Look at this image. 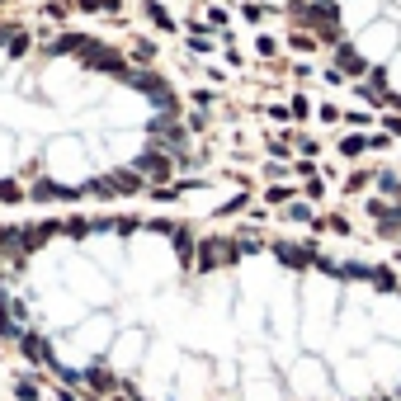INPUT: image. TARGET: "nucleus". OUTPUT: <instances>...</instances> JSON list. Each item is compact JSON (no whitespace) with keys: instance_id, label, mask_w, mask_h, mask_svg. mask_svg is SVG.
<instances>
[{"instance_id":"f257e3e1","label":"nucleus","mask_w":401,"mask_h":401,"mask_svg":"<svg viewBox=\"0 0 401 401\" xmlns=\"http://www.w3.org/2000/svg\"><path fill=\"white\" fill-rule=\"evenodd\" d=\"M0 345L66 401H401V264L156 208L0 227Z\"/></svg>"},{"instance_id":"f03ea898","label":"nucleus","mask_w":401,"mask_h":401,"mask_svg":"<svg viewBox=\"0 0 401 401\" xmlns=\"http://www.w3.org/2000/svg\"><path fill=\"white\" fill-rule=\"evenodd\" d=\"M208 156V113L161 47L90 24H0V208L152 203Z\"/></svg>"},{"instance_id":"7ed1b4c3","label":"nucleus","mask_w":401,"mask_h":401,"mask_svg":"<svg viewBox=\"0 0 401 401\" xmlns=\"http://www.w3.org/2000/svg\"><path fill=\"white\" fill-rule=\"evenodd\" d=\"M260 19L316 80L401 123V0H264Z\"/></svg>"},{"instance_id":"20e7f679","label":"nucleus","mask_w":401,"mask_h":401,"mask_svg":"<svg viewBox=\"0 0 401 401\" xmlns=\"http://www.w3.org/2000/svg\"><path fill=\"white\" fill-rule=\"evenodd\" d=\"M340 208L369 246L387 250V260L401 264V156L350 170L340 185Z\"/></svg>"}]
</instances>
